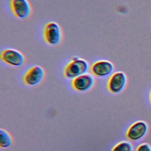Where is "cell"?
<instances>
[{
	"mask_svg": "<svg viewBox=\"0 0 151 151\" xmlns=\"http://www.w3.org/2000/svg\"><path fill=\"white\" fill-rule=\"evenodd\" d=\"M150 102H151V92H150Z\"/></svg>",
	"mask_w": 151,
	"mask_h": 151,
	"instance_id": "obj_13",
	"label": "cell"
},
{
	"mask_svg": "<svg viewBox=\"0 0 151 151\" xmlns=\"http://www.w3.org/2000/svg\"><path fill=\"white\" fill-rule=\"evenodd\" d=\"M92 75L98 78H106L110 76L114 70V64L107 60H100L95 61L90 66Z\"/></svg>",
	"mask_w": 151,
	"mask_h": 151,
	"instance_id": "obj_7",
	"label": "cell"
},
{
	"mask_svg": "<svg viewBox=\"0 0 151 151\" xmlns=\"http://www.w3.org/2000/svg\"><path fill=\"white\" fill-rule=\"evenodd\" d=\"M136 151H151V146L148 143H142L137 147Z\"/></svg>",
	"mask_w": 151,
	"mask_h": 151,
	"instance_id": "obj_12",
	"label": "cell"
},
{
	"mask_svg": "<svg viewBox=\"0 0 151 151\" xmlns=\"http://www.w3.org/2000/svg\"><path fill=\"white\" fill-rule=\"evenodd\" d=\"M133 145L127 141H122L116 144L111 151H133Z\"/></svg>",
	"mask_w": 151,
	"mask_h": 151,
	"instance_id": "obj_11",
	"label": "cell"
},
{
	"mask_svg": "<svg viewBox=\"0 0 151 151\" xmlns=\"http://www.w3.org/2000/svg\"><path fill=\"white\" fill-rule=\"evenodd\" d=\"M148 129V125L145 122L137 121L129 127L126 132V137L130 141L137 142L146 136Z\"/></svg>",
	"mask_w": 151,
	"mask_h": 151,
	"instance_id": "obj_9",
	"label": "cell"
},
{
	"mask_svg": "<svg viewBox=\"0 0 151 151\" xmlns=\"http://www.w3.org/2000/svg\"><path fill=\"white\" fill-rule=\"evenodd\" d=\"M45 76V70L41 66L34 65L30 67L24 75L23 82L27 86H35L43 81Z\"/></svg>",
	"mask_w": 151,
	"mask_h": 151,
	"instance_id": "obj_6",
	"label": "cell"
},
{
	"mask_svg": "<svg viewBox=\"0 0 151 151\" xmlns=\"http://www.w3.org/2000/svg\"><path fill=\"white\" fill-rule=\"evenodd\" d=\"M9 6L13 15L19 19L29 18L32 12V8L28 0H10Z\"/></svg>",
	"mask_w": 151,
	"mask_h": 151,
	"instance_id": "obj_4",
	"label": "cell"
},
{
	"mask_svg": "<svg viewBox=\"0 0 151 151\" xmlns=\"http://www.w3.org/2000/svg\"><path fill=\"white\" fill-rule=\"evenodd\" d=\"M95 84L94 76L86 73L71 80L72 88L76 91L84 93L91 90Z\"/></svg>",
	"mask_w": 151,
	"mask_h": 151,
	"instance_id": "obj_8",
	"label": "cell"
},
{
	"mask_svg": "<svg viewBox=\"0 0 151 151\" xmlns=\"http://www.w3.org/2000/svg\"><path fill=\"white\" fill-rule=\"evenodd\" d=\"M90 67L88 61L78 56H74L66 64L63 74L66 79L73 80L77 77L86 74Z\"/></svg>",
	"mask_w": 151,
	"mask_h": 151,
	"instance_id": "obj_1",
	"label": "cell"
},
{
	"mask_svg": "<svg viewBox=\"0 0 151 151\" xmlns=\"http://www.w3.org/2000/svg\"><path fill=\"white\" fill-rule=\"evenodd\" d=\"M0 58L3 63L14 67H19L26 61V58L23 53L11 48L3 50L1 52Z\"/></svg>",
	"mask_w": 151,
	"mask_h": 151,
	"instance_id": "obj_3",
	"label": "cell"
},
{
	"mask_svg": "<svg viewBox=\"0 0 151 151\" xmlns=\"http://www.w3.org/2000/svg\"><path fill=\"white\" fill-rule=\"evenodd\" d=\"M42 36L45 42L47 45L55 47L60 44L63 41V29L57 22L50 21L44 27Z\"/></svg>",
	"mask_w": 151,
	"mask_h": 151,
	"instance_id": "obj_2",
	"label": "cell"
},
{
	"mask_svg": "<svg viewBox=\"0 0 151 151\" xmlns=\"http://www.w3.org/2000/svg\"><path fill=\"white\" fill-rule=\"evenodd\" d=\"M127 78L126 74L121 71L113 73L107 81V89L112 94H119L126 88Z\"/></svg>",
	"mask_w": 151,
	"mask_h": 151,
	"instance_id": "obj_5",
	"label": "cell"
},
{
	"mask_svg": "<svg viewBox=\"0 0 151 151\" xmlns=\"http://www.w3.org/2000/svg\"><path fill=\"white\" fill-rule=\"evenodd\" d=\"M13 139L11 134L5 129H0V147L6 149L10 147L12 143Z\"/></svg>",
	"mask_w": 151,
	"mask_h": 151,
	"instance_id": "obj_10",
	"label": "cell"
}]
</instances>
